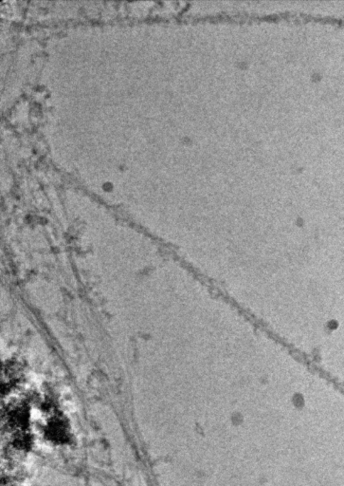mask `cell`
Masks as SVG:
<instances>
[{"label": "cell", "mask_w": 344, "mask_h": 486, "mask_svg": "<svg viewBox=\"0 0 344 486\" xmlns=\"http://www.w3.org/2000/svg\"><path fill=\"white\" fill-rule=\"evenodd\" d=\"M45 435L51 443L65 444L70 440V426L65 420L55 417L47 424Z\"/></svg>", "instance_id": "1"}, {"label": "cell", "mask_w": 344, "mask_h": 486, "mask_svg": "<svg viewBox=\"0 0 344 486\" xmlns=\"http://www.w3.org/2000/svg\"><path fill=\"white\" fill-rule=\"evenodd\" d=\"M7 421L10 428L16 429V432L26 431L29 421L28 411L25 407H16L7 415Z\"/></svg>", "instance_id": "2"}]
</instances>
